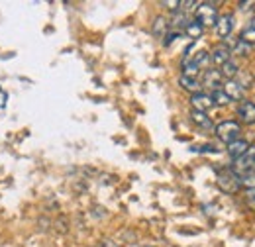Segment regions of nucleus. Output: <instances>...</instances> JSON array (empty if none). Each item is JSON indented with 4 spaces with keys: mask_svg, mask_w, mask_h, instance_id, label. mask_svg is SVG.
Here are the masks:
<instances>
[{
    "mask_svg": "<svg viewBox=\"0 0 255 247\" xmlns=\"http://www.w3.org/2000/svg\"><path fill=\"white\" fill-rule=\"evenodd\" d=\"M218 20V10L214 2H198L196 10H194V22H198L202 28H210L216 26Z\"/></svg>",
    "mask_w": 255,
    "mask_h": 247,
    "instance_id": "obj_1",
    "label": "nucleus"
},
{
    "mask_svg": "<svg viewBox=\"0 0 255 247\" xmlns=\"http://www.w3.org/2000/svg\"><path fill=\"white\" fill-rule=\"evenodd\" d=\"M240 133H242V125L236 120H224V122L216 125V135L226 145H230L232 141L240 139Z\"/></svg>",
    "mask_w": 255,
    "mask_h": 247,
    "instance_id": "obj_2",
    "label": "nucleus"
},
{
    "mask_svg": "<svg viewBox=\"0 0 255 247\" xmlns=\"http://www.w3.org/2000/svg\"><path fill=\"white\" fill-rule=\"evenodd\" d=\"M232 171H234L238 177H244V175L255 173V147H250L242 157H238V159L234 161Z\"/></svg>",
    "mask_w": 255,
    "mask_h": 247,
    "instance_id": "obj_3",
    "label": "nucleus"
},
{
    "mask_svg": "<svg viewBox=\"0 0 255 247\" xmlns=\"http://www.w3.org/2000/svg\"><path fill=\"white\" fill-rule=\"evenodd\" d=\"M218 188L226 192V194H234L238 192L242 185H240V177L232 171V169H226V171H220L218 173Z\"/></svg>",
    "mask_w": 255,
    "mask_h": 247,
    "instance_id": "obj_4",
    "label": "nucleus"
},
{
    "mask_svg": "<svg viewBox=\"0 0 255 247\" xmlns=\"http://www.w3.org/2000/svg\"><path fill=\"white\" fill-rule=\"evenodd\" d=\"M202 85L208 87L212 93H214V91H220V87H222V75H220V71H218V69H208V71H204Z\"/></svg>",
    "mask_w": 255,
    "mask_h": 247,
    "instance_id": "obj_5",
    "label": "nucleus"
},
{
    "mask_svg": "<svg viewBox=\"0 0 255 247\" xmlns=\"http://www.w3.org/2000/svg\"><path fill=\"white\" fill-rule=\"evenodd\" d=\"M191 104L196 112H206V110H210V108L214 106L210 94H204V93L191 94Z\"/></svg>",
    "mask_w": 255,
    "mask_h": 247,
    "instance_id": "obj_6",
    "label": "nucleus"
},
{
    "mask_svg": "<svg viewBox=\"0 0 255 247\" xmlns=\"http://www.w3.org/2000/svg\"><path fill=\"white\" fill-rule=\"evenodd\" d=\"M232 59V49L226 45V43H220V45H216L214 49H212V53H210V61L214 63V65H220L222 67L224 63H228Z\"/></svg>",
    "mask_w": 255,
    "mask_h": 247,
    "instance_id": "obj_7",
    "label": "nucleus"
},
{
    "mask_svg": "<svg viewBox=\"0 0 255 247\" xmlns=\"http://www.w3.org/2000/svg\"><path fill=\"white\" fill-rule=\"evenodd\" d=\"M238 116L242 118V122L255 124V102L252 100H242L238 106Z\"/></svg>",
    "mask_w": 255,
    "mask_h": 247,
    "instance_id": "obj_8",
    "label": "nucleus"
},
{
    "mask_svg": "<svg viewBox=\"0 0 255 247\" xmlns=\"http://www.w3.org/2000/svg\"><path fill=\"white\" fill-rule=\"evenodd\" d=\"M216 33L226 39L230 33H232V28H234V16L232 14H222V16H218V20H216Z\"/></svg>",
    "mask_w": 255,
    "mask_h": 247,
    "instance_id": "obj_9",
    "label": "nucleus"
},
{
    "mask_svg": "<svg viewBox=\"0 0 255 247\" xmlns=\"http://www.w3.org/2000/svg\"><path fill=\"white\" fill-rule=\"evenodd\" d=\"M222 93L226 94L230 100H242V98H244V89L240 87V83H238L236 79H232V81H226Z\"/></svg>",
    "mask_w": 255,
    "mask_h": 247,
    "instance_id": "obj_10",
    "label": "nucleus"
},
{
    "mask_svg": "<svg viewBox=\"0 0 255 247\" xmlns=\"http://www.w3.org/2000/svg\"><path fill=\"white\" fill-rule=\"evenodd\" d=\"M250 147H252V145H250L246 139H236V141H232V143L228 145V153H230V157L236 161L238 157H242V155L246 153Z\"/></svg>",
    "mask_w": 255,
    "mask_h": 247,
    "instance_id": "obj_11",
    "label": "nucleus"
},
{
    "mask_svg": "<svg viewBox=\"0 0 255 247\" xmlns=\"http://www.w3.org/2000/svg\"><path fill=\"white\" fill-rule=\"evenodd\" d=\"M179 85H181V89H183V91H187V93H191V94L202 93V91H200V89H202V85L198 83V79H192V77H185V75H181Z\"/></svg>",
    "mask_w": 255,
    "mask_h": 247,
    "instance_id": "obj_12",
    "label": "nucleus"
},
{
    "mask_svg": "<svg viewBox=\"0 0 255 247\" xmlns=\"http://www.w3.org/2000/svg\"><path fill=\"white\" fill-rule=\"evenodd\" d=\"M153 35H157V37H165L167 35V30H169V22L165 20V16H157L155 20H153Z\"/></svg>",
    "mask_w": 255,
    "mask_h": 247,
    "instance_id": "obj_13",
    "label": "nucleus"
},
{
    "mask_svg": "<svg viewBox=\"0 0 255 247\" xmlns=\"http://www.w3.org/2000/svg\"><path fill=\"white\" fill-rule=\"evenodd\" d=\"M240 41H244V43H248V45H254L255 43V20L254 22H250L242 33H240Z\"/></svg>",
    "mask_w": 255,
    "mask_h": 247,
    "instance_id": "obj_14",
    "label": "nucleus"
},
{
    "mask_svg": "<svg viewBox=\"0 0 255 247\" xmlns=\"http://www.w3.org/2000/svg\"><path fill=\"white\" fill-rule=\"evenodd\" d=\"M191 118L196 125H200V127H204V129H210V127H212V120L206 116V112H196V110H192Z\"/></svg>",
    "mask_w": 255,
    "mask_h": 247,
    "instance_id": "obj_15",
    "label": "nucleus"
},
{
    "mask_svg": "<svg viewBox=\"0 0 255 247\" xmlns=\"http://www.w3.org/2000/svg\"><path fill=\"white\" fill-rule=\"evenodd\" d=\"M238 73H240V69H238V65L232 61V59H230L228 63H224L222 71H220V75H222V77H226L228 81H232L234 77H238Z\"/></svg>",
    "mask_w": 255,
    "mask_h": 247,
    "instance_id": "obj_16",
    "label": "nucleus"
},
{
    "mask_svg": "<svg viewBox=\"0 0 255 247\" xmlns=\"http://www.w3.org/2000/svg\"><path fill=\"white\" fill-rule=\"evenodd\" d=\"M185 31H187V35L191 37V39H198V37H202V33H204V28L198 24V22H189L187 24V28H185Z\"/></svg>",
    "mask_w": 255,
    "mask_h": 247,
    "instance_id": "obj_17",
    "label": "nucleus"
},
{
    "mask_svg": "<svg viewBox=\"0 0 255 247\" xmlns=\"http://www.w3.org/2000/svg\"><path fill=\"white\" fill-rule=\"evenodd\" d=\"M232 53H234V55H240V57H248V55L252 53V45H248V43H244V41L238 39V41L234 43Z\"/></svg>",
    "mask_w": 255,
    "mask_h": 247,
    "instance_id": "obj_18",
    "label": "nucleus"
},
{
    "mask_svg": "<svg viewBox=\"0 0 255 247\" xmlns=\"http://www.w3.org/2000/svg\"><path fill=\"white\" fill-rule=\"evenodd\" d=\"M191 61L194 63V65H196L198 69H202V67H204L206 63L210 61V53H208V51H198V53H196V55L192 57Z\"/></svg>",
    "mask_w": 255,
    "mask_h": 247,
    "instance_id": "obj_19",
    "label": "nucleus"
},
{
    "mask_svg": "<svg viewBox=\"0 0 255 247\" xmlns=\"http://www.w3.org/2000/svg\"><path fill=\"white\" fill-rule=\"evenodd\" d=\"M210 98H212V102L214 104H218V106H226V104H230L232 100L222 93V91H214V93L210 94Z\"/></svg>",
    "mask_w": 255,
    "mask_h": 247,
    "instance_id": "obj_20",
    "label": "nucleus"
},
{
    "mask_svg": "<svg viewBox=\"0 0 255 247\" xmlns=\"http://www.w3.org/2000/svg\"><path fill=\"white\" fill-rule=\"evenodd\" d=\"M240 185L246 186L248 190H254V188H255V173H250V175L240 177Z\"/></svg>",
    "mask_w": 255,
    "mask_h": 247,
    "instance_id": "obj_21",
    "label": "nucleus"
},
{
    "mask_svg": "<svg viewBox=\"0 0 255 247\" xmlns=\"http://www.w3.org/2000/svg\"><path fill=\"white\" fill-rule=\"evenodd\" d=\"M179 35H181V31H171V33H167L165 39H163V45H171Z\"/></svg>",
    "mask_w": 255,
    "mask_h": 247,
    "instance_id": "obj_22",
    "label": "nucleus"
},
{
    "mask_svg": "<svg viewBox=\"0 0 255 247\" xmlns=\"http://www.w3.org/2000/svg\"><path fill=\"white\" fill-rule=\"evenodd\" d=\"M100 247H122L120 244H116L114 240H108V238H104L102 242H100Z\"/></svg>",
    "mask_w": 255,
    "mask_h": 247,
    "instance_id": "obj_23",
    "label": "nucleus"
},
{
    "mask_svg": "<svg viewBox=\"0 0 255 247\" xmlns=\"http://www.w3.org/2000/svg\"><path fill=\"white\" fill-rule=\"evenodd\" d=\"M163 6H167L169 10H173V12H179V8H181V2H161Z\"/></svg>",
    "mask_w": 255,
    "mask_h": 247,
    "instance_id": "obj_24",
    "label": "nucleus"
},
{
    "mask_svg": "<svg viewBox=\"0 0 255 247\" xmlns=\"http://www.w3.org/2000/svg\"><path fill=\"white\" fill-rule=\"evenodd\" d=\"M248 202H250L252 206H255V188L254 190H248Z\"/></svg>",
    "mask_w": 255,
    "mask_h": 247,
    "instance_id": "obj_25",
    "label": "nucleus"
},
{
    "mask_svg": "<svg viewBox=\"0 0 255 247\" xmlns=\"http://www.w3.org/2000/svg\"><path fill=\"white\" fill-rule=\"evenodd\" d=\"M4 102H6V94H4V91L0 89V108L4 106Z\"/></svg>",
    "mask_w": 255,
    "mask_h": 247,
    "instance_id": "obj_26",
    "label": "nucleus"
},
{
    "mask_svg": "<svg viewBox=\"0 0 255 247\" xmlns=\"http://www.w3.org/2000/svg\"><path fill=\"white\" fill-rule=\"evenodd\" d=\"M141 247H155V246H141Z\"/></svg>",
    "mask_w": 255,
    "mask_h": 247,
    "instance_id": "obj_27",
    "label": "nucleus"
}]
</instances>
